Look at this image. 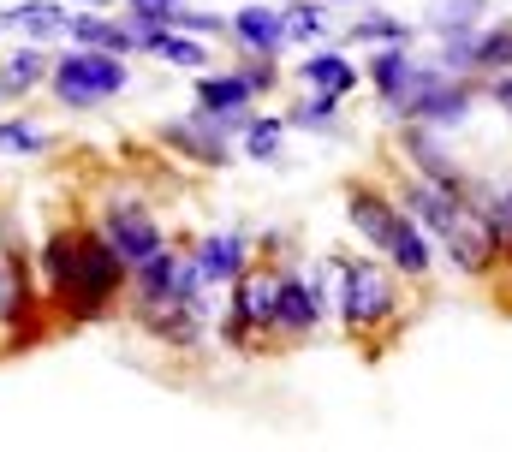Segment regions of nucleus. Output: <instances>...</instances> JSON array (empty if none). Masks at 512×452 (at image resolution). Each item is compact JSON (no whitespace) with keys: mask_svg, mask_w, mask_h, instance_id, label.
<instances>
[{"mask_svg":"<svg viewBox=\"0 0 512 452\" xmlns=\"http://www.w3.org/2000/svg\"><path fill=\"white\" fill-rule=\"evenodd\" d=\"M346 215H352V232H364L405 280H429L435 250H429V238L417 232V221L399 203H387L382 191H370V185H352L346 191Z\"/></svg>","mask_w":512,"mask_h":452,"instance_id":"f257e3e1","label":"nucleus"},{"mask_svg":"<svg viewBox=\"0 0 512 452\" xmlns=\"http://www.w3.org/2000/svg\"><path fill=\"white\" fill-rule=\"evenodd\" d=\"M131 286V268L108 250L102 232H78V262H72V286H66V316L72 322H96L108 316V304Z\"/></svg>","mask_w":512,"mask_h":452,"instance_id":"f03ea898","label":"nucleus"},{"mask_svg":"<svg viewBox=\"0 0 512 452\" xmlns=\"http://www.w3.org/2000/svg\"><path fill=\"white\" fill-rule=\"evenodd\" d=\"M334 298H340V322L352 334H370V328H387L399 316V280L376 268V262H334Z\"/></svg>","mask_w":512,"mask_h":452,"instance_id":"7ed1b4c3","label":"nucleus"},{"mask_svg":"<svg viewBox=\"0 0 512 452\" xmlns=\"http://www.w3.org/2000/svg\"><path fill=\"white\" fill-rule=\"evenodd\" d=\"M203 274L185 250H161L143 268H131V298L137 310H161V304H203Z\"/></svg>","mask_w":512,"mask_h":452,"instance_id":"20e7f679","label":"nucleus"},{"mask_svg":"<svg viewBox=\"0 0 512 452\" xmlns=\"http://www.w3.org/2000/svg\"><path fill=\"white\" fill-rule=\"evenodd\" d=\"M483 203L489 197H465V203H453V221L441 232V250H447V262L459 268V274H471V280H483L489 268H495V232H489V215H483Z\"/></svg>","mask_w":512,"mask_h":452,"instance_id":"39448f33","label":"nucleus"},{"mask_svg":"<svg viewBox=\"0 0 512 452\" xmlns=\"http://www.w3.org/2000/svg\"><path fill=\"white\" fill-rule=\"evenodd\" d=\"M102 238H108V250H114L126 268H143L149 256H161V250H167L161 221H155L137 197H114V203L102 209Z\"/></svg>","mask_w":512,"mask_h":452,"instance_id":"423d86ee","label":"nucleus"},{"mask_svg":"<svg viewBox=\"0 0 512 452\" xmlns=\"http://www.w3.org/2000/svg\"><path fill=\"white\" fill-rule=\"evenodd\" d=\"M126 90V66L114 60V54H66L60 66H54V96L60 102H72V108H90V102H108V96H120Z\"/></svg>","mask_w":512,"mask_h":452,"instance_id":"0eeeda50","label":"nucleus"},{"mask_svg":"<svg viewBox=\"0 0 512 452\" xmlns=\"http://www.w3.org/2000/svg\"><path fill=\"white\" fill-rule=\"evenodd\" d=\"M227 339L251 345L262 328H274V274H239L233 280V304H227Z\"/></svg>","mask_w":512,"mask_h":452,"instance_id":"6e6552de","label":"nucleus"},{"mask_svg":"<svg viewBox=\"0 0 512 452\" xmlns=\"http://www.w3.org/2000/svg\"><path fill=\"white\" fill-rule=\"evenodd\" d=\"M322 328V286L304 274H274V334L304 339Z\"/></svg>","mask_w":512,"mask_h":452,"instance_id":"1a4fd4ad","label":"nucleus"},{"mask_svg":"<svg viewBox=\"0 0 512 452\" xmlns=\"http://www.w3.org/2000/svg\"><path fill=\"white\" fill-rule=\"evenodd\" d=\"M405 155L423 167V185H435L441 197H453V203H465V197H471V179L459 173V161H453V155H447L423 125H411V131H405Z\"/></svg>","mask_w":512,"mask_h":452,"instance_id":"9d476101","label":"nucleus"},{"mask_svg":"<svg viewBox=\"0 0 512 452\" xmlns=\"http://www.w3.org/2000/svg\"><path fill=\"white\" fill-rule=\"evenodd\" d=\"M191 262H197L203 286H233L239 274H251V268H245V262H251V238H245V232H209V238H197Z\"/></svg>","mask_w":512,"mask_h":452,"instance_id":"9b49d317","label":"nucleus"},{"mask_svg":"<svg viewBox=\"0 0 512 452\" xmlns=\"http://www.w3.org/2000/svg\"><path fill=\"white\" fill-rule=\"evenodd\" d=\"M137 322L161 339V345H173V351H203V339H209V316H203V304H161V310H137Z\"/></svg>","mask_w":512,"mask_h":452,"instance_id":"f8f14e48","label":"nucleus"},{"mask_svg":"<svg viewBox=\"0 0 512 452\" xmlns=\"http://www.w3.org/2000/svg\"><path fill=\"white\" fill-rule=\"evenodd\" d=\"M376 84H382V96L393 102V108H405V102H417V96L435 84V72L417 66L405 48H382V60H376Z\"/></svg>","mask_w":512,"mask_h":452,"instance_id":"ddd939ff","label":"nucleus"},{"mask_svg":"<svg viewBox=\"0 0 512 452\" xmlns=\"http://www.w3.org/2000/svg\"><path fill=\"white\" fill-rule=\"evenodd\" d=\"M30 280H24V262L12 256V244H0V328H30Z\"/></svg>","mask_w":512,"mask_h":452,"instance_id":"4468645a","label":"nucleus"},{"mask_svg":"<svg viewBox=\"0 0 512 452\" xmlns=\"http://www.w3.org/2000/svg\"><path fill=\"white\" fill-rule=\"evenodd\" d=\"M399 113H405V119H417V125H453V119H465V113H471V90H459V84H441V78H435L417 102H405Z\"/></svg>","mask_w":512,"mask_h":452,"instance_id":"2eb2a0df","label":"nucleus"},{"mask_svg":"<svg viewBox=\"0 0 512 452\" xmlns=\"http://www.w3.org/2000/svg\"><path fill=\"white\" fill-rule=\"evenodd\" d=\"M233 36H239L251 54H274V48L286 42V12H274V6H245V12H233Z\"/></svg>","mask_w":512,"mask_h":452,"instance_id":"dca6fc26","label":"nucleus"},{"mask_svg":"<svg viewBox=\"0 0 512 452\" xmlns=\"http://www.w3.org/2000/svg\"><path fill=\"white\" fill-rule=\"evenodd\" d=\"M6 24H12L24 42H48V36H66V30H72V12L54 6V0H30V6H12Z\"/></svg>","mask_w":512,"mask_h":452,"instance_id":"f3484780","label":"nucleus"},{"mask_svg":"<svg viewBox=\"0 0 512 452\" xmlns=\"http://www.w3.org/2000/svg\"><path fill=\"white\" fill-rule=\"evenodd\" d=\"M137 24H143V18H137ZM143 48H149V54H161L167 66H185V72H197V66L209 60V48H203L197 36L167 30V24H143Z\"/></svg>","mask_w":512,"mask_h":452,"instance_id":"a211bd4d","label":"nucleus"},{"mask_svg":"<svg viewBox=\"0 0 512 452\" xmlns=\"http://www.w3.org/2000/svg\"><path fill=\"white\" fill-rule=\"evenodd\" d=\"M72 262H78V232H48V244H42V292L54 304L72 286Z\"/></svg>","mask_w":512,"mask_h":452,"instance_id":"6ab92c4d","label":"nucleus"},{"mask_svg":"<svg viewBox=\"0 0 512 452\" xmlns=\"http://www.w3.org/2000/svg\"><path fill=\"white\" fill-rule=\"evenodd\" d=\"M405 215L417 221V232H429V238H441L447 221H453V197H441L435 185H423V179H411L405 185Z\"/></svg>","mask_w":512,"mask_h":452,"instance_id":"aec40b11","label":"nucleus"},{"mask_svg":"<svg viewBox=\"0 0 512 452\" xmlns=\"http://www.w3.org/2000/svg\"><path fill=\"white\" fill-rule=\"evenodd\" d=\"M304 84L316 90V102H340V96L358 84V72H352V60H340V54H310V60H304Z\"/></svg>","mask_w":512,"mask_h":452,"instance_id":"412c9836","label":"nucleus"},{"mask_svg":"<svg viewBox=\"0 0 512 452\" xmlns=\"http://www.w3.org/2000/svg\"><path fill=\"white\" fill-rule=\"evenodd\" d=\"M42 72H48L42 48H18V54L0 66V102H18V96H30V90L42 84Z\"/></svg>","mask_w":512,"mask_h":452,"instance_id":"4be33fe9","label":"nucleus"},{"mask_svg":"<svg viewBox=\"0 0 512 452\" xmlns=\"http://www.w3.org/2000/svg\"><path fill=\"white\" fill-rule=\"evenodd\" d=\"M251 96H256L251 78H203V84H197V108L209 113V119H221V113H239Z\"/></svg>","mask_w":512,"mask_h":452,"instance_id":"5701e85b","label":"nucleus"},{"mask_svg":"<svg viewBox=\"0 0 512 452\" xmlns=\"http://www.w3.org/2000/svg\"><path fill=\"white\" fill-rule=\"evenodd\" d=\"M66 36H78V42H90V54H126V48H137L131 42V30H120L114 18H96V12H84V18H72V30Z\"/></svg>","mask_w":512,"mask_h":452,"instance_id":"b1692460","label":"nucleus"},{"mask_svg":"<svg viewBox=\"0 0 512 452\" xmlns=\"http://www.w3.org/2000/svg\"><path fill=\"white\" fill-rule=\"evenodd\" d=\"M167 143L173 149H185V155H197V161H209V167H221L233 149L215 137V125H167Z\"/></svg>","mask_w":512,"mask_h":452,"instance_id":"393cba45","label":"nucleus"},{"mask_svg":"<svg viewBox=\"0 0 512 452\" xmlns=\"http://www.w3.org/2000/svg\"><path fill=\"white\" fill-rule=\"evenodd\" d=\"M477 18H483V0H429V24L441 36H471Z\"/></svg>","mask_w":512,"mask_h":452,"instance_id":"a878e982","label":"nucleus"},{"mask_svg":"<svg viewBox=\"0 0 512 452\" xmlns=\"http://www.w3.org/2000/svg\"><path fill=\"white\" fill-rule=\"evenodd\" d=\"M0 149L6 155H36V149H48V131L30 125V119H0Z\"/></svg>","mask_w":512,"mask_h":452,"instance_id":"bb28decb","label":"nucleus"},{"mask_svg":"<svg viewBox=\"0 0 512 452\" xmlns=\"http://www.w3.org/2000/svg\"><path fill=\"white\" fill-rule=\"evenodd\" d=\"M477 66H495V72L507 78V66H512V24H495L489 36H477Z\"/></svg>","mask_w":512,"mask_h":452,"instance_id":"cd10ccee","label":"nucleus"},{"mask_svg":"<svg viewBox=\"0 0 512 452\" xmlns=\"http://www.w3.org/2000/svg\"><path fill=\"white\" fill-rule=\"evenodd\" d=\"M483 215H489V232H495V250L512 256V185L501 191V197H489V203H483Z\"/></svg>","mask_w":512,"mask_h":452,"instance_id":"c85d7f7f","label":"nucleus"},{"mask_svg":"<svg viewBox=\"0 0 512 452\" xmlns=\"http://www.w3.org/2000/svg\"><path fill=\"white\" fill-rule=\"evenodd\" d=\"M352 42H411V24H399V18H358L352 24Z\"/></svg>","mask_w":512,"mask_h":452,"instance_id":"c756f323","label":"nucleus"},{"mask_svg":"<svg viewBox=\"0 0 512 452\" xmlns=\"http://www.w3.org/2000/svg\"><path fill=\"white\" fill-rule=\"evenodd\" d=\"M245 155L251 161H274L280 155V119H256L251 131H245Z\"/></svg>","mask_w":512,"mask_h":452,"instance_id":"7c9ffc66","label":"nucleus"},{"mask_svg":"<svg viewBox=\"0 0 512 452\" xmlns=\"http://www.w3.org/2000/svg\"><path fill=\"white\" fill-rule=\"evenodd\" d=\"M441 66L447 72H471L477 66V36H447L441 42Z\"/></svg>","mask_w":512,"mask_h":452,"instance_id":"2f4dec72","label":"nucleus"},{"mask_svg":"<svg viewBox=\"0 0 512 452\" xmlns=\"http://www.w3.org/2000/svg\"><path fill=\"white\" fill-rule=\"evenodd\" d=\"M286 36H322V6H304V0H298V6L286 12Z\"/></svg>","mask_w":512,"mask_h":452,"instance_id":"473e14b6","label":"nucleus"},{"mask_svg":"<svg viewBox=\"0 0 512 452\" xmlns=\"http://www.w3.org/2000/svg\"><path fill=\"white\" fill-rule=\"evenodd\" d=\"M131 12H137L143 24H167V18L179 12V0H131Z\"/></svg>","mask_w":512,"mask_h":452,"instance_id":"72a5a7b5","label":"nucleus"},{"mask_svg":"<svg viewBox=\"0 0 512 452\" xmlns=\"http://www.w3.org/2000/svg\"><path fill=\"white\" fill-rule=\"evenodd\" d=\"M173 18H179V24H185V36H191V30H209V36H215V30H221V18H215V12H185V6H179V12H173Z\"/></svg>","mask_w":512,"mask_h":452,"instance_id":"f704fd0d","label":"nucleus"},{"mask_svg":"<svg viewBox=\"0 0 512 452\" xmlns=\"http://www.w3.org/2000/svg\"><path fill=\"white\" fill-rule=\"evenodd\" d=\"M495 102L512 113V72H507V78H495Z\"/></svg>","mask_w":512,"mask_h":452,"instance_id":"c9c22d12","label":"nucleus"},{"mask_svg":"<svg viewBox=\"0 0 512 452\" xmlns=\"http://www.w3.org/2000/svg\"><path fill=\"white\" fill-rule=\"evenodd\" d=\"M90 6H108V0H90Z\"/></svg>","mask_w":512,"mask_h":452,"instance_id":"e433bc0d","label":"nucleus"},{"mask_svg":"<svg viewBox=\"0 0 512 452\" xmlns=\"http://www.w3.org/2000/svg\"><path fill=\"white\" fill-rule=\"evenodd\" d=\"M0 24H6V12H0Z\"/></svg>","mask_w":512,"mask_h":452,"instance_id":"4c0bfd02","label":"nucleus"}]
</instances>
